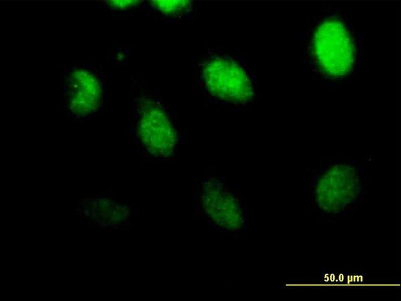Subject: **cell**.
<instances>
[{
    "label": "cell",
    "mask_w": 402,
    "mask_h": 301,
    "mask_svg": "<svg viewBox=\"0 0 402 301\" xmlns=\"http://www.w3.org/2000/svg\"><path fill=\"white\" fill-rule=\"evenodd\" d=\"M150 114L144 116L139 122L140 135L150 149L165 154L174 141L173 130L162 114Z\"/></svg>",
    "instance_id": "6da1fadb"
}]
</instances>
